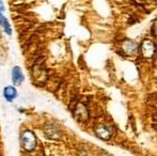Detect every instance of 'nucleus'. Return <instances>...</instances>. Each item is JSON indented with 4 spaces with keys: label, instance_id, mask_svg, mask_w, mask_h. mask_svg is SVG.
Instances as JSON below:
<instances>
[{
    "label": "nucleus",
    "instance_id": "nucleus-8",
    "mask_svg": "<svg viewBox=\"0 0 157 156\" xmlns=\"http://www.w3.org/2000/svg\"><path fill=\"white\" fill-rule=\"evenodd\" d=\"M153 33L157 36V23L154 24V27H153Z\"/></svg>",
    "mask_w": 157,
    "mask_h": 156
},
{
    "label": "nucleus",
    "instance_id": "nucleus-1",
    "mask_svg": "<svg viewBox=\"0 0 157 156\" xmlns=\"http://www.w3.org/2000/svg\"><path fill=\"white\" fill-rule=\"evenodd\" d=\"M21 142L23 148L28 152H31L36 146V138L31 131H25L21 136Z\"/></svg>",
    "mask_w": 157,
    "mask_h": 156
},
{
    "label": "nucleus",
    "instance_id": "nucleus-5",
    "mask_svg": "<svg viewBox=\"0 0 157 156\" xmlns=\"http://www.w3.org/2000/svg\"><path fill=\"white\" fill-rule=\"evenodd\" d=\"M95 133L99 138L104 140H108L110 138V135H111L109 129L104 125H97L96 128H95Z\"/></svg>",
    "mask_w": 157,
    "mask_h": 156
},
{
    "label": "nucleus",
    "instance_id": "nucleus-2",
    "mask_svg": "<svg viewBox=\"0 0 157 156\" xmlns=\"http://www.w3.org/2000/svg\"><path fill=\"white\" fill-rule=\"evenodd\" d=\"M155 49H156L155 44H154L152 41H150V40H144V41L141 43L140 48H139L142 57L143 58H147V59H150L154 56Z\"/></svg>",
    "mask_w": 157,
    "mask_h": 156
},
{
    "label": "nucleus",
    "instance_id": "nucleus-3",
    "mask_svg": "<svg viewBox=\"0 0 157 156\" xmlns=\"http://www.w3.org/2000/svg\"><path fill=\"white\" fill-rule=\"evenodd\" d=\"M122 49L124 50V52L128 56H132V55H136L138 52V44L134 41H130V40H127L124 43L122 44Z\"/></svg>",
    "mask_w": 157,
    "mask_h": 156
},
{
    "label": "nucleus",
    "instance_id": "nucleus-6",
    "mask_svg": "<svg viewBox=\"0 0 157 156\" xmlns=\"http://www.w3.org/2000/svg\"><path fill=\"white\" fill-rule=\"evenodd\" d=\"M3 95L6 97V100L8 102H12L14 98H16L17 96V91L13 86H8V87L4 88L3 90Z\"/></svg>",
    "mask_w": 157,
    "mask_h": 156
},
{
    "label": "nucleus",
    "instance_id": "nucleus-7",
    "mask_svg": "<svg viewBox=\"0 0 157 156\" xmlns=\"http://www.w3.org/2000/svg\"><path fill=\"white\" fill-rule=\"evenodd\" d=\"M2 11H3V6H2V2H0V19L3 18V15H2Z\"/></svg>",
    "mask_w": 157,
    "mask_h": 156
},
{
    "label": "nucleus",
    "instance_id": "nucleus-4",
    "mask_svg": "<svg viewBox=\"0 0 157 156\" xmlns=\"http://www.w3.org/2000/svg\"><path fill=\"white\" fill-rule=\"evenodd\" d=\"M12 80L15 85H21L24 81V74L21 69L18 67H14L12 70Z\"/></svg>",
    "mask_w": 157,
    "mask_h": 156
}]
</instances>
